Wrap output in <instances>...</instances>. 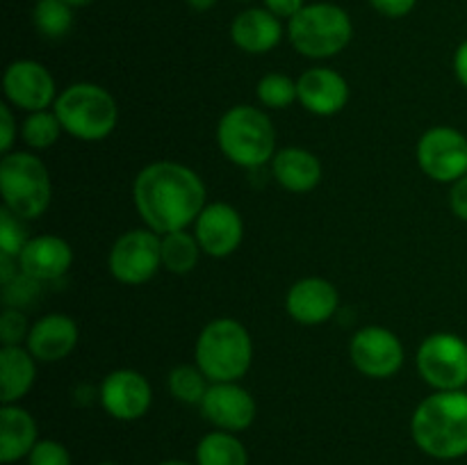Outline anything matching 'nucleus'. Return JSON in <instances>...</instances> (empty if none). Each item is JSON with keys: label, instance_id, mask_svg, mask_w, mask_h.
<instances>
[{"label": "nucleus", "instance_id": "obj_1", "mask_svg": "<svg viewBox=\"0 0 467 465\" xmlns=\"http://www.w3.org/2000/svg\"><path fill=\"white\" fill-rule=\"evenodd\" d=\"M132 196L141 222L158 235L185 231L205 208V185L199 173L171 160L141 169Z\"/></svg>", "mask_w": 467, "mask_h": 465}, {"label": "nucleus", "instance_id": "obj_2", "mask_svg": "<svg viewBox=\"0 0 467 465\" xmlns=\"http://www.w3.org/2000/svg\"><path fill=\"white\" fill-rule=\"evenodd\" d=\"M410 433L420 450L438 460L467 456V392L436 390L415 408Z\"/></svg>", "mask_w": 467, "mask_h": 465}, {"label": "nucleus", "instance_id": "obj_3", "mask_svg": "<svg viewBox=\"0 0 467 465\" xmlns=\"http://www.w3.org/2000/svg\"><path fill=\"white\" fill-rule=\"evenodd\" d=\"M194 360L210 383L237 381L249 372L254 342L237 319H213L196 340Z\"/></svg>", "mask_w": 467, "mask_h": 465}, {"label": "nucleus", "instance_id": "obj_4", "mask_svg": "<svg viewBox=\"0 0 467 465\" xmlns=\"http://www.w3.org/2000/svg\"><path fill=\"white\" fill-rule=\"evenodd\" d=\"M217 141L233 164L258 169L274 160L276 130L263 109L254 105H235L219 121Z\"/></svg>", "mask_w": 467, "mask_h": 465}, {"label": "nucleus", "instance_id": "obj_5", "mask_svg": "<svg viewBox=\"0 0 467 465\" xmlns=\"http://www.w3.org/2000/svg\"><path fill=\"white\" fill-rule=\"evenodd\" d=\"M55 114L68 135L82 141H100L117 128L114 96L94 82H76L55 100Z\"/></svg>", "mask_w": 467, "mask_h": 465}, {"label": "nucleus", "instance_id": "obj_6", "mask_svg": "<svg viewBox=\"0 0 467 465\" xmlns=\"http://www.w3.org/2000/svg\"><path fill=\"white\" fill-rule=\"evenodd\" d=\"M5 208L21 219H36L48 210L53 185L46 164L32 153H7L0 162Z\"/></svg>", "mask_w": 467, "mask_h": 465}, {"label": "nucleus", "instance_id": "obj_7", "mask_svg": "<svg viewBox=\"0 0 467 465\" xmlns=\"http://www.w3.org/2000/svg\"><path fill=\"white\" fill-rule=\"evenodd\" d=\"M290 41L304 57H333L349 46L354 26L349 14L331 3L306 5L290 18Z\"/></svg>", "mask_w": 467, "mask_h": 465}, {"label": "nucleus", "instance_id": "obj_8", "mask_svg": "<svg viewBox=\"0 0 467 465\" xmlns=\"http://www.w3.org/2000/svg\"><path fill=\"white\" fill-rule=\"evenodd\" d=\"M420 377L436 390L467 386V342L454 333H433L418 349Z\"/></svg>", "mask_w": 467, "mask_h": 465}, {"label": "nucleus", "instance_id": "obj_9", "mask_svg": "<svg viewBox=\"0 0 467 465\" xmlns=\"http://www.w3.org/2000/svg\"><path fill=\"white\" fill-rule=\"evenodd\" d=\"M109 272L123 285H141L162 267V237L150 228L123 232L109 251Z\"/></svg>", "mask_w": 467, "mask_h": 465}, {"label": "nucleus", "instance_id": "obj_10", "mask_svg": "<svg viewBox=\"0 0 467 465\" xmlns=\"http://www.w3.org/2000/svg\"><path fill=\"white\" fill-rule=\"evenodd\" d=\"M418 164L433 181L456 182L467 176V137L456 128H431L418 144Z\"/></svg>", "mask_w": 467, "mask_h": 465}, {"label": "nucleus", "instance_id": "obj_11", "mask_svg": "<svg viewBox=\"0 0 467 465\" xmlns=\"http://www.w3.org/2000/svg\"><path fill=\"white\" fill-rule=\"evenodd\" d=\"M349 354L356 369L369 378H390L404 365L401 340L383 326L360 328L351 340Z\"/></svg>", "mask_w": 467, "mask_h": 465}, {"label": "nucleus", "instance_id": "obj_12", "mask_svg": "<svg viewBox=\"0 0 467 465\" xmlns=\"http://www.w3.org/2000/svg\"><path fill=\"white\" fill-rule=\"evenodd\" d=\"M99 399L105 413L121 422H135L144 418L153 401V390L146 377L135 369H117L100 383Z\"/></svg>", "mask_w": 467, "mask_h": 465}, {"label": "nucleus", "instance_id": "obj_13", "mask_svg": "<svg viewBox=\"0 0 467 465\" xmlns=\"http://www.w3.org/2000/svg\"><path fill=\"white\" fill-rule=\"evenodd\" d=\"M5 96L16 108L27 112H41L53 105L55 98V78L50 76L44 64L35 59H18L12 62L3 78Z\"/></svg>", "mask_w": 467, "mask_h": 465}, {"label": "nucleus", "instance_id": "obj_14", "mask_svg": "<svg viewBox=\"0 0 467 465\" xmlns=\"http://www.w3.org/2000/svg\"><path fill=\"white\" fill-rule=\"evenodd\" d=\"M201 413L210 424L219 431H244L255 419V401L249 390L237 381L231 383H210L203 401H201Z\"/></svg>", "mask_w": 467, "mask_h": 465}, {"label": "nucleus", "instance_id": "obj_15", "mask_svg": "<svg viewBox=\"0 0 467 465\" xmlns=\"http://www.w3.org/2000/svg\"><path fill=\"white\" fill-rule=\"evenodd\" d=\"M194 235L203 253L213 258H226L235 253L244 237V223L240 212L228 203H210L194 222Z\"/></svg>", "mask_w": 467, "mask_h": 465}, {"label": "nucleus", "instance_id": "obj_16", "mask_svg": "<svg viewBox=\"0 0 467 465\" xmlns=\"http://www.w3.org/2000/svg\"><path fill=\"white\" fill-rule=\"evenodd\" d=\"M340 296L333 283L324 278H304L295 283L285 296V310L295 322L304 326H317L336 315Z\"/></svg>", "mask_w": 467, "mask_h": 465}, {"label": "nucleus", "instance_id": "obj_17", "mask_svg": "<svg viewBox=\"0 0 467 465\" xmlns=\"http://www.w3.org/2000/svg\"><path fill=\"white\" fill-rule=\"evenodd\" d=\"M299 100L308 112L317 117H333L345 109L349 100V85L345 78L333 68H310L296 80Z\"/></svg>", "mask_w": 467, "mask_h": 465}, {"label": "nucleus", "instance_id": "obj_18", "mask_svg": "<svg viewBox=\"0 0 467 465\" xmlns=\"http://www.w3.org/2000/svg\"><path fill=\"white\" fill-rule=\"evenodd\" d=\"M73 263V249L67 240L57 235L32 237L23 253L18 255V267L23 274L41 283L59 281L67 276Z\"/></svg>", "mask_w": 467, "mask_h": 465}, {"label": "nucleus", "instance_id": "obj_19", "mask_svg": "<svg viewBox=\"0 0 467 465\" xmlns=\"http://www.w3.org/2000/svg\"><path fill=\"white\" fill-rule=\"evenodd\" d=\"M26 345L36 360L57 363L76 349L78 324L68 315H46L30 328Z\"/></svg>", "mask_w": 467, "mask_h": 465}, {"label": "nucleus", "instance_id": "obj_20", "mask_svg": "<svg viewBox=\"0 0 467 465\" xmlns=\"http://www.w3.org/2000/svg\"><path fill=\"white\" fill-rule=\"evenodd\" d=\"M39 429L35 418L16 404H3L0 408V460L5 465L27 459L39 442Z\"/></svg>", "mask_w": 467, "mask_h": 465}, {"label": "nucleus", "instance_id": "obj_21", "mask_svg": "<svg viewBox=\"0 0 467 465\" xmlns=\"http://www.w3.org/2000/svg\"><path fill=\"white\" fill-rule=\"evenodd\" d=\"M231 36L237 48H242L244 53L263 55L278 46L283 27L278 16H274L269 9H246V12L237 14L233 21Z\"/></svg>", "mask_w": 467, "mask_h": 465}, {"label": "nucleus", "instance_id": "obj_22", "mask_svg": "<svg viewBox=\"0 0 467 465\" xmlns=\"http://www.w3.org/2000/svg\"><path fill=\"white\" fill-rule=\"evenodd\" d=\"M272 171L278 185L295 194L315 190L322 181V164L306 149L278 150L272 160Z\"/></svg>", "mask_w": 467, "mask_h": 465}, {"label": "nucleus", "instance_id": "obj_23", "mask_svg": "<svg viewBox=\"0 0 467 465\" xmlns=\"http://www.w3.org/2000/svg\"><path fill=\"white\" fill-rule=\"evenodd\" d=\"M35 356L21 346H3L0 349V401L16 404L30 392L36 378Z\"/></svg>", "mask_w": 467, "mask_h": 465}, {"label": "nucleus", "instance_id": "obj_24", "mask_svg": "<svg viewBox=\"0 0 467 465\" xmlns=\"http://www.w3.org/2000/svg\"><path fill=\"white\" fill-rule=\"evenodd\" d=\"M196 465H249V454L235 433L217 429L196 445Z\"/></svg>", "mask_w": 467, "mask_h": 465}, {"label": "nucleus", "instance_id": "obj_25", "mask_svg": "<svg viewBox=\"0 0 467 465\" xmlns=\"http://www.w3.org/2000/svg\"><path fill=\"white\" fill-rule=\"evenodd\" d=\"M201 244L196 235L185 231H173L162 235V267L171 274H190L201 255Z\"/></svg>", "mask_w": 467, "mask_h": 465}, {"label": "nucleus", "instance_id": "obj_26", "mask_svg": "<svg viewBox=\"0 0 467 465\" xmlns=\"http://www.w3.org/2000/svg\"><path fill=\"white\" fill-rule=\"evenodd\" d=\"M32 21L46 39H62L73 27V7L64 0H39L32 12Z\"/></svg>", "mask_w": 467, "mask_h": 465}, {"label": "nucleus", "instance_id": "obj_27", "mask_svg": "<svg viewBox=\"0 0 467 465\" xmlns=\"http://www.w3.org/2000/svg\"><path fill=\"white\" fill-rule=\"evenodd\" d=\"M208 377L201 372L199 365H178L169 374V390L173 399L182 404H199L208 392Z\"/></svg>", "mask_w": 467, "mask_h": 465}, {"label": "nucleus", "instance_id": "obj_28", "mask_svg": "<svg viewBox=\"0 0 467 465\" xmlns=\"http://www.w3.org/2000/svg\"><path fill=\"white\" fill-rule=\"evenodd\" d=\"M62 130L64 128L59 123L57 114L48 112V109H41V112H30V117L23 121L21 135L30 149L44 150L50 149L59 140V132Z\"/></svg>", "mask_w": 467, "mask_h": 465}, {"label": "nucleus", "instance_id": "obj_29", "mask_svg": "<svg viewBox=\"0 0 467 465\" xmlns=\"http://www.w3.org/2000/svg\"><path fill=\"white\" fill-rule=\"evenodd\" d=\"M258 98L267 108L285 109L287 105L299 98V91H296V82L292 78L283 76V73H267L258 82Z\"/></svg>", "mask_w": 467, "mask_h": 465}, {"label": "nucleus", "instance_id": "obj_30", "mask_svg": "<svg viewBox=\"0 0 467 465\" xmlns=\"http://www.w3.org/2000/svg\"><path fill=\"white\" fill-rule=\"evenodd\" d=\"M26 219L16 217L12 210L3 208L0 210V253L12 255L18 260V255L23 253V249L27 246V242L32 237H27Z\"/></svg>", "mask_w": 467, "mask_h": 465}, {"label": "nucleus", "instance_id": "obj_31", "mask_svg": "<svg viewBox=\"0 0 467 465\" xmlns=\"http://www.w3.org/2000/svg\"><path fill=\"white\" fill-rule=\"evenodd\" d=\"M41 294V281L27 276V274L18 272L16 278L3 285V296L7 308H27L35 299H39Z\"/></svg>", "mask_w": 467, "mask_h": 465}, {"label": "nucleus", "instance_id": "obj_32", "mask_svg": "<svg viewBox=\"0 0 467 465\" xmlns=\"http://www.w3.org/2000/svg\"><path fill=\"white\" fill-rule=\"evenodd\" d=\"M30 328L32 326H27L26 315L18 308H5L3 315H0V340H3V346H18L23 340H27Z\"/></svg>", "mask_w": 467, "mask_h": 465}, {"label": "nucleus", "instance_id": "obj_33", "mask_svg": "<svg viewBox=\"0 0 467 465\" xmlns=\"http://www.w3.org/2000/svg\"><path fill=\"white\" fill-rule=\"evenodd\" d=\"M27 465H71V454L57 440H39L27 454Z\"/></svg>", "mask_w": 467, "mask_h": 465}, {"label": "nucleus", "instance_id": "obj_34", "mask_svg": "<svg viewBox=\"0 0 467 465\" xmlns=\"http://www.w3.org/2000/svg\"><path fill=\"white\" fill-rule=\"evenodd\" d=\"M14 137H16V121H14L12 109L9 105H0V150L5 155L12 149Z\"/></svg>", "mask_w": 467, "mask_h": 465}, {"label": "nucleus", "instance_id": "obj_35", "mask_svg": "<svg viewBox=\"0 0 467 465\" xmlns=\"http://www.w3.org/2000/svg\"><path fill=\"white\" fill-rule=\"evenodd\" d=\"M369 3H372V7L377 9V12H381L383 16L400 18L406 16V14L415 7L418 0H369Z\"/></svg>", "mask_w": 467, "mask_h": 465}, {"label": "nucleus", "instance_id": "obj_36", "mask_svg": "<svg viewBox=\"0 0 467 465\" xmlns=\"http://www.w3.org/2000/svg\"><path fill=\"white\" fill-rule=\"evenodd\" d=\"M450 205L451 212H454L456 217L467 222V176L459 178V181L454 182V187H451Z\"/></svg>", "mask_w": 467, "mask_h": 465}, {"label": "nucleus", "instance_id": "obj_37", "mask_svg": "<svg viewBox=\"0 0 467 465\" xmlns=\"http://www.w3.org/2000/svg\"><path fill=\"white\" fill-rule=\"evenodd\" d=\"M265 5L278 18H295L306 7L304 0H265Z\"/></svg>", "mask_w": 467, "mask_h": 465}, {"label": "nucleus", "instance_id": "obj_38", "mask_svg": "<svg viewBox=\"0 0 467 465\" xmlns=\"http://www.w3.org/2000/svg\"><path fill=\"white\" fill-rule=\"evenodd\" d=\"M454 71H456V78L461 80V85L467 89V41H463V44L459 46V50H456Z\"/></svg>", "mask_w": 467, "mask_h": 465}, {"label": "nucleus", "instance_id": "obj_39", "mask_svg": "<svg viewBox=\"0 0 467 465\" xmlns=\"http://www.w3.org/2000/svg\"><path fill=\"white\" fill-rule=\"evenodd\" d=\"M187 5L192 9H196V12H208V9H213L217 5V0H187Z\"/></svg>", "mask_w": 467, "mask_h": 465}, {"label": "nucleus", "instance_id": "obj_40", "mask_svg": "<svg viewBox=\"0 0 467 465\" xmlns=\"http://www.w3.org/2000/svg\"><path fill=\"white\" fill-rule=\"evenodd\" d=\"M64 3H67L68 7H85V5H89L91 0H64Z\"/></svg>", "mask_w": 467, "mask_h": 465}, {"label": "nucleus", "instance_id": "obj_41", "mask_svg": "<svg viewBox=\"0 0 467 465\" xmlns=\"http://www.w3.org/2000/svg\"><path fill=\"white\" fill-rule=\"evenodd\" d=\"M158 465H196V463H187V460L171 459V460H162V463H158Z\"/></svg>", "mask_w": 467, "mask_h": 465}, {"label": "nucleus", "instance_id": "obj_42", "mask_svg": "<svg viewBox=\"0 0 467 465\" xmlns=\"http://www.w3.org/2000/svg\"><path fill=\"white\" fill-rule=\"evenodd\" d=\"M99 465H117V463H109V460H105V463H99Z\"/></svg>", "mask_w": 467, "mask_h": 465}]
</instances>
